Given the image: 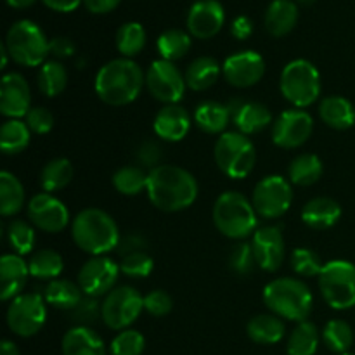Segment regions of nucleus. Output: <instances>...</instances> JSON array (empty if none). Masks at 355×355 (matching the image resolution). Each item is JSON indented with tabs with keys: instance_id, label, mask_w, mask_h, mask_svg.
Wrapping results in <instances>:
<instances>
[{
	"instance_id": "nucleus-1",
	"label": "nucleus",
	"mask_w": 355,
	"mask_h": 355,
	"mask_svg": "<svg viewBox=\"0 0 355 355\" xmlns=\"http://www.w3.org/2000/svg\"><path fill=\"white\" fill-rule=\"evenodd\" d=\"M149 201L158 210L180 211L189 208L198 198V182L193 173L177 165H159L149 170Z\"/></svg>"
},
{
	"instance_id": "nucleus-2",
	"label": "nucleus",
	"mask_w": 355,
	"mask_h": 355,
	"mask_svg": "<svg viewBox=\"0 0 355 355\" xmlns=\"http://www.w3.org/2000/svg\"><path fill=\"white\" fill-rule=\"evenodd\" d=\"M146 85V75L141 66L127 58L106 62L97 71L94 89L97 97L110 106H127L134 103Z\"/></svg>"
},
{
	"instance_id": "nucleus-3",
	"label": "nucleus",
	"mask_w": 355,
	"mask_h": 355,
	"mask_svg": "<svg viewBox=\"0 0 355 355\" xmlns=\"http://www.w3.org/2000/svg\"><path fill=\"white\" fill-rule=\"evenodd\" d=\"M71 236L82 252L103 257L111 250H116L121 234L110 214L101 208H85L73 218Z\"/></svg>"
},
{
	"instance_id": "nucleus-4",
	"label": "nucleus",
	"mask_w": 355,
	"mask_h": 355,
	"mask_svg": "<svg viewBox=\"0 0 355 355\" xmlns=\"http://www.w3.org/2000/svg\"><path fill=\"white\" fill-rule=\"evenodd\" d=\"M263 302L272 314L288 321H307L314 297L307 284L297 277H277L263 288Z\"/></svg>"
},
{
	"instance_id": "nucleus-5",
	"label": "nucleus",
	"mask_w": 355,
	"mask_h": 355,
	"mask_svg": "<svg viewBox=\"0 0 355 355\" xmlns=\"http://www.w3.org/2000/svg\"><path fill=\"white\" fill-rule=\"evenodd\" d=\"M257 215L253 203L243 193L227 191L217 198L214 205V224L227 238L245 241L255 234Z\"/></svg>"
},
{
	"instance_id": "nucleus-6",
	"label": "nucleus",
	"mask_w": 355,
	"mask_h": 355,
	"mask_svg": "<svg viewBox=\"0 0 355 355\" xmlns=\"http://www.w3.org/2000/svg\"><path fill=\"white\" fill-rule=\"evenodd\" d=\"M6 47L10 59L21 66H42L51 54V40L33 21H17L9 28L6 37Z\"/></svg>"
},
{
	"instance_id": "nucleus-7",
	"label": "nucleus",
	"mask_w": 355,
	"mask_h": 355,
	"mask_svg": "<svg viewBox=\"0 0 355 355\" xmlns=\"http://www.w3.org/2000/svg\"><path fill=\"white\" fill-rule=\"evenodd\" d=\"M281 94L298 110L312 106L321 96V75L307 59H295L284 66L279 78Z\"/></svg>"
},
{
	"instance_id": "nucleus-8",
	"label": "nucleus",
	"mask_w": 355,
	"mask_h": 355,
	"mask_svg": "<svg viewBox=\"0 0 355 355\" xmlns=\"http://www.w3.org/2000/svg\"><path fill=\"white\" fill-rule=\"evenodd\" d=\"M214 156L218 170L236 180L246 179L257 162L255 146L241 132H224L215 142Z\"/></svg>"
},
{
	"instance_id": "nucleus-9",
	"label": "nucleus",
	"mask_w": 355,
	"mask_h": 355,
	"mask_svg": "<svg viewBox=\"0 0 355 355\" xmlns=\"http://www.w3.org/2000/svg\"><path fill=\"white\" fill-rule=\"evenodd\" d=\"M319 290L326 304L335 311L355 307V266L349 260L326 262L319 274Z\"/></svg>"
},
{
	"instance_id": "nucleus-10",
	"label": "nucleus",
	"mask_w": 355,
	"mask_h": 355,
	"mask_svg": "<svg viewBox=\"0 0 355 355\" xmlns=\"http://www.w3.org/2000/svg\"><path fill=\"white\" fill-rule=\"evenodd\" d=\"M144 311V297L134 286H118L103 300L101 319L114 331H123L134 324Z\"/></svg>"
},
{
	"instance_id": "nucleus-11",
	"label": "nucleus",
	"mask_w": 355,
	"mask_h": 355,
	"mask_svg": "<svg viewBox=\"0 0 355 355\" xmlns=\"http://www.w3.org/2000/svg\"><path fill=\"white\" fill-rule=\"evenodd\" d=\"M47 319V302L38 293H23L10 300L7 309V326L14 335L30 338L37 335Z\"/></svg>"
},
{
	"instance_id": "nucleus-12",
	"label": "nucleus",
	"mask_w": 355,
	"mask_h": 355,
	"mask_svg": "<svg viewBox=\"0 0 355 355\" xmlns=\"http://www.w3.org/2000/svg\"><path fill=\"white\" fill-rule=\"evenodd\" d=\"M293 201L291 184L281 175H269L259 180L253 189L252 203L257 215L266 220L279 218L290 210Z\"/></svg>"
},
{
	"instance_id": "nucleus-13",
	"label": "nucleus",
	"mask_w": 355,
	"mask_h": 355,
	"mask_svg": "<svg viewBox=\"0 0 355 355\" xmlns=\"http://www.w3.org/2000/svg\"><path fill=\"white\" fill-rule=\"evenodd\" d=\"M146 87L156 101L166 104H179L187 89L186 76L173 62L158 59L153 61L146 71Z\"/></svg>"
},
{
	"instance_id": "nucleus-14",
	"label": "nucleus",
	"mask_w": 355,
	"mask_h": 355,
	"mask_svg": "<svg viewBox=\"0 0 355 355\" xmlns=\"http://www.w3.org/2000/svg\"><path fill=\"white\" fill-rule=\"evenodd\" d=\"M120 266L107 257H92L82 266L78 272V286L85 297L101 298L114 290Z\"/></svg>"
},
{
	"instance_id": "nucleus-15",
	"label": "nucleus",
	"mask_w": 355,
	"mask_h": 355,
	"mask_svg": "<svg viewBox=\"0 0 355 355\" xmlns=\"http://www.w3.org/2000/svg\"><path fill=\"white\" fill-rule=\"evenodd\" d=\"M314 120L305 110H286L272 123V142L277 148L297 149L311 139Z\"/></svg>"
},
{
	"instance_id": "nucleus-16",
	"label": "nucleus",
	"mask_w": 355,
	"mask_h": 355,
	"mask_svg": "<svg viewBox=\"0 0 355 355\" xmlns=\"http://www.w3.org/2000/svg\"><path fill=\"white\" fill-rule=\"evenodd\" d=\"M30 224L44 232H61L69 224V211L66 205L51 193H38L28 201Z\"/></svg>"
},
{
	"instance_id": "nucleus-17",
	"label": "nucleus",
	"mask_w": 355,
	"mask_h": 355,
	"mask_svg": "<svg viewBox=\"0 0 355 355\" xmlns=\"http://www.w3.org/2000/svg\"><path fill=\"white\" fill-rule=\"evenodd\" d=\"M266 73V61L255 51H241L229 55L222 66V75L229 85L248 89L257 85Z\"/></svg>"
},
{
	"instance_id": "nucleus-18",
	"label": "nucleus",
	"mask_w": 355,
	"mask_h": 355,
	"mask_svg": "<svg viewBox=\"0 0 355 355\" xmlns=\"http://www.w3.org/2000/svg\"><path fill=\"white\" fill-rule=\"evenodd\" d=\"M252 248L255 253L257 266L266 272H276L284 262L286 246L281 229L276 225H266L257 229L252 236Z\"/></svg>"
},
{
	"instance_id": "nucleus-19",
	"label": "nucleus",
	"mask_w": 355,
	"mask_h": 355,
	"mask_svg": "<svg viewBox=\"0 0 355 355\" xmlns=\"http://www.w3.org/2000/svg\"><path fill=\"white\" fill-rule=\"evenodd\" d=\"M31 94L21 73H7L0 82V113L9 120H19L31 110Z\"/></svg>"
},
{
	"instance_id": "nucleus-20",
	"label": "nucleus",
	"mask_w": 355,
	"mask_h": 355,
	"mask_svg": "<svg viewBox=\"0 0 355 355\" xmlns=\"http://www.w3.org/2000/svg\"><path fill=\"white\" fill-rule=\"evenodd\" d=\"M225 21V10L217 0H198L191 6L187 14L189 35L200 40H208L222 30Z\"/></svg>"
},
{
	"instance_id": "nucleus-21",
	"label": "nucleus",
	"mask_w": 355,
	"mask_h": 355,
	"mask_svg": "<svg viewBox=\"0 0 355 355\" xmlns=\"http://www.w3.org/2000/svg\"><path fill=\"white\" fill-rule=\"evenodd\" d=\"M231 111V121L236 125L238 132L245 135H253L262 132L272 123V113L269 107L257 101L236 99L227 104Z\"/></svg>"
},
{
	"instance_id": "nucleus-22",
	"label": "nucleus",
	"mask_w": 355,
	"mask_h": 355,
	"mask_svg": "<svg viewBox=\"0 0 355 355\" xmlns=\"http://www.w3.org/2000/svg\"><path fill=\"white\" fill-rule=\"evenodd\" d=\"M155 134L166 142H179L189 134L191 114L180 104H166L156 113Z\"/></svg>"
},
{
	"instance_id": "nucleus-23",
	"label": "nucleus",
	"mask_w": 355,
	"mask_h": 355,
	"mask_svg": "<svg viewBox=\"0 0 355 355\" xmlns=\"http://www.w3.org/2000/svg\"><path fill=\"white\" fill-rule=\"evenodd\" d=\"M30 267L24 262L23 257L16 253H7L0 260V298L2 302L14 300L23 295L26 286Z\"/></svg>"
},
{
	"instance_id": "nucleus-24",
	"label": "nucleus",
	"mask_w": 355,
	"mask_h": 355,
	"mask_svg": "<svg viewBox=\"0 0 355 355\" xmlns=\"http://www.w3.org/2000/svg\"><path fill=\"white\" fill-rule=\"evenodd\" d=\"M340 217H342V207L338 201L331 200V198H312L302 208L304 224L315 231H326V229L333 227L338 224Z\"/></svg>"
},
{
	"instance_id": "nucleus-25",
	"label": "nucleus",
	"mask_w": 355,
	"mask_h": 355,
	"mask_svg": "<svg viewBox=\"0 0 355 355\" xmlns=\"http://www.w3.org/2000/svg\"><path fill=\"white\" fill-rule=\"evenodd\" d=\"M62 355H106L103 338L89 326H75L62 336Z\"/></svg>"
},
{
	"instance_id": "nucleus-26",
	"label": "nucleus",
	"mask_w": 355,
	"mask_h": 355,
	"mask_svg": "<svg viewBox=\"0 0 355 355\" xmlns=\"http://www.w3.org/2000/svg\"><path fill=\"white\" fill-rule=\"evenodd\" d=\"M319 118L335 130H349L355 125V107L342 96H328L319 103Z\"/></svg>"
},
{
	"instance_id": "nucleus-27",
	"label": "nucleus",
	"mask_w": 355,
	"mask_h": 355,
	"mask_svg": "<svg viewBox=\"0 0 355 355\" xmlns=\"http://www.w3.org/2000/svg\"><path fill=\"white\" fill-rule=\"evenodd\" d=\"M229 121H231V111H229L227 104L205 101V103L198 104L196 111H194V123L205 134L222 135L227 128Z\"/></svg>"
},
{
	"instance_id": "nucleus-28",
	"label": "nucleus",
	"mask_w": 355,
	"mask_h": 355,
	"mask_svg": "<svg viewBox=\"0 0 355 355\" xmlns=\"http://www.w3.org/2000/svg\"><path fill=\"white\" fill-rule=\"evenodd\" d=\"M250 340L259 345H274L279 343L286 335V326L276 314H259L246 324Z\"/></svg>"
},
{
	"instance_id": "nucleus-29",
	"label": "nucleus",
	"mask_w": 355,
	"mask_h": 355,
	"mask_svg": "<svg viewBox=\"0 0 355 355\" xmlns=\"http://www.w3.org/2000/svg\"><path fill=\"white\" fill-rule=\"evenodd\" d=\"M298 21V7L291 0H274L267 9L263 23L272 37H284Z\"/></svg>"
},
{
	"instance_id": "nucleus-30",
	"label": "nucleus",
	"mask_w": 355,
	"mask_h": 355,
	"mask_svg": "<svg viewBox=\"0 0 355 355\" xmlns=\"http://www.w3.org/2000/svg\"><path fill=\"white\" fill-rule=\"evenodd\" d=\"M220 64H218L214 58H208V55L196 58L189 66H187L186 73H184L187 89L194 90V92L208 90L210 87L215 85V82H217L218 76H220Z\"/></svg>"
},
{
	"instance_id": "nucleus-31",
	"label": "nucleus",
	"mask_w": 355,
	"mask_h": 355,
	"mask_svg": "<svg viewBox=\"0 0 355 355\" xmlns=\"http://www.w3.org/2000/svg\"><path fill=\"white\" fill-rule=\"evenodd\" d=\"M85 297L78 283L69 279H54L47 284L44 291V298L49 305L59 311H73Z\"/></svg>"
},
{
	"instance_id": "nucleus-32",
	"label": "nucleus",
	"mask_w": 355,
	"mask_h": 355,
	"mask_svg": "<svg viewBox=\"0 0 355 355\" xmlns=\"http://www.w3.org/2000/svg\"><path fill=\"white\" fill-rule=\"evenodd\" d=\"M322 177V162L312 153H302L291 159L288 166V179L291 184L300 187H309L319 182Z\"/></svg>"
},
{
	"instance_id": "nucleus-33",
	"label": "nucleus",
	"mask_w": 355,
	"mask_h": 355,
	"mask_svg": "<svg viewBox=\"0 0 355 355\" xmlns=\"http://www.w3.org/2000/svg\"><path fill=\"white\" fill-rule=\"evenodd\" d=\"M24 187L10 172L0 173V214L12 217L24 207Z\"/></svg>"
},
{
	"instance_id": "nucleus-34",
	"label": "nucleus",
	"mask_w": 355,
	"mask_h": 355,
	"mask_svg": "<svg viewBox=\"0 0 355 355\" xmlns=\"http://www.w3.org/2000/svg\"><path fill=\"white\" fill-rule=\"evenodd\" d=\"M31 139V130L26 121L7 120L0 127V149L3 155H19L28 148Z\"/></svg>"
},
{
	"instance_id": "nucleus-35",
	"label": "nucleus",
	"mask_w": 355,
	"mask_h": 355,
	"mask_svg": "<svg viewBox=\"0 0 355 355\" xmlns=\"http://www.w3.org/2000/svg\"><path fill=\"white\" fill-rule=\"evenodd\" d=\"M30 276L37 277L42 281H54L59 279L62 269H64V262H62V257L59 255L54 250H38L31 255L30 262Z\"/></svg>"
},
{
	"instance_id": "nucleus-36",
	"label": "nucleus",
	"mask_w": 355,
	"mask_h": 355,
	"mask_svg": "<svg viewBox=\"0 0 355 355\" xmlns=\"http://www.w3.org/2000/svg\"><path fill=\"white\" fill-rule=\"evenodd\" d=\"M68 85V71L66 66L58 59L45 61L38 71V89L44 96L55 97L64 92Z\"/></svg>"
},
{
	"instance_id": "nucleus-37",
	"label": "nucleus",
	"mask_w": 355,
	"mask_h": 355,
	"mask_svg": "<svg viewBox=\"0 0 355 355\" xmlns=\"http://www.w3.org/2000/svg\"><path fill=\"white\" fill-rule=\"evenodd\" d=\"M319 347V329L314 322L302 321L288 338V355H315Z\"/></svg>"
},
{
	"instance_id": "nucleus-38",
	"label": "nucleus",
	"mask_w": 355,
	"mask_h": 355,
	"mask_svg": "<svg viewBox=\"0 0 355 355\" xmlns=\"http://www.w3.org/2000/svg\"><path fill=\"white\" fill-rule=\"evenodd\" d=\"M73 179V165L66 158H54L42 168L40 172V186L45 193H54L61 191L71 182Z\"/></svg>"
},
{
	"instance_id": "nucleus-39",
	"label": "nucleus",
	"mask_w": 355,
	"mask_h": 355,
	"mask_svg": "<svg viewBox=\"0 0 355 355\" xmlns=\"http://www.w3.org/2000/svg\"><path fill=\"white\" fill-rule=\"evenodd\" d=\"M149 173L142 166L128 165L121 166L114 172L113 186L123 196H137L139 193L148 189Z\"/></svg>"
},
{
	"instance_id": "nucleus-40",
	"label": "nucleus",
	"mask_w": 355,
	"mask_h": 355,
	"mask_svg": "<svg viewBox=\"0 0 355 355\" xmlns=\"http://www.w3.org/2000/svg\"><path fill=\"white\" fill-rule=\"evenodd\" d=\"M158 52L162 59L170 62H175L182 59L184 55L189 52L191 49V35L182 30H166L159 35L158 42Z\"/></svg>"
},
{
	"instance_id": "nucleus-41",
	"label": "nucleus",
	"mask_w": 355,
	"mask_h": 355,
	"mask_svg": "<svg viewBox=\"0 0 355 355\" xmlns=\"http://www.w3.org/2000/svg\"><path fill=\"white\" fill-rule=\"evenodd\" d=\"M322 343L328 347L331 352L342 355L349 352L354 343V331L350 324L343 319H333L324 326L321 333Z\"/></svg>"
},
{
	"instance_id": "nucleus-42",
	"label": "nucleus",
	"mask_w": 355,
	"mask_h": 355,
	"mask_svg": "<svg viewBox=\"0 0 355 355\" xmlns=\"http://www.w3.org/2000/svg\"><path fill=\"white\" fill-rule=\"evenodd\" d=\"M146 45V30L142 24L125 23L116 31V49L123 58L130 59L137 55Z\"/></svg>"
},
{
	"instance_id": "nucleus-43",
	"label": "nucleus",
	"mask_w": 355,
	"mask_h": 355,
	"mask_svg": "<svg viewBox=\"0 0 355 355\" xmlns=\"http://www.w3.org/2000/svg\"><path fill=\"white\" fill-rule=\"evenodd\" d=\"M7 241L14 250L16 255H28L33 252L35 243H37V234H35V225L28 224L24 220H12L7 225Z\"/></svg>"
},
{
	"instance_id": "nucleus-44",
	"label": "nucleus",
	"mask_w": 355,
	"mask_h": 355,
	"mask_svg": "<svg viewBox=\"0 0 355 355\" xmlns=\"http://www.w3.org/2000/svg\"><path fill=\"white\" fill-rule=\"evenodd\" d=\"M229 269L236 274V276H250V274L255 270L257 260H255V253H253L252 243L246 241H239L232 246L231 253H229Z\"/></svg>"
},
{
	"instance_id": "nucleus-45",
	"label": "nucleus",
	"mask_w": 355,
	"mask_h": 355,
	"mask_svg": "<svg viewBox=\"0 0 355 355\" xmlns=\"http://www.w3.org/2000/svg\"><path fill=\"white\" fill-rule=\"evenodd\" d=\"M291 269L295 274L304 277H314L319 276L324 267L321 262V257L318 252L311 248H297L291 253Z\"/></svg>"
},
{
	"instance_id": "nucleus-46",
	"label": "nucleus",
	"mask_w": 355,
	"mask_h": 355,
	"mask_svg": "<svg viewBox=\"0 0 355 355\" xmlns=\"http://www.w3.org/2000/svg\"><path fill=\"white\" fill-rule=\"evenodd\" d=\"M146 340L137 329H123L111 342V355H142Z\"/></svg>"
},
{
	"instance_id": "nucleus-47",
	"label": "nucleus",
	"mask_w": 355,
	"mask_h": 355,
	"mask_svg": "<svg viewBox=\"0 0 355 355\" xmlns=\"http://www.w3.org/2000/svg\"><path fill=\"white\" fill-rule=\"evenodd\" d=\"M118 266H120V272H123L127 277H134V279L148 277L153 272V269H155V262H153L151 255L148 252H139L121 257Z\"/></svg>"
},
{
	"instance_id": "nucleus-48",
	"label": "nucleus",
	"mask_w": 355,
	"mask_h": 355,
	"mask_svg": "<svg viewBox=\"0 0 355 355\" xmlns=\"http://www.w3.org/2000/svg\"><path fill=\"white\" fill-rule=\"evenodd\" d=\"M101 311H103V302H99V298L83 297L82 302L68 314L76 326H90L101 318Z\"/></svg>"
},
{
	"instance_id": "nucleus-49",
	"label": "nucleus",
	"mask_w": 355,
	"mask_h": 355,
	"mask_svg": "<svg viewBox=\"0 0 355 355\" xmlns=\"http://www.w3.org/2000/svg\"><path fill=\"white\" fill-rule=\"evenodd\" d=\"M24 121H26L31 134L44 135L49 134L52 130V127H54V114L47 107L37 106L28 111V114L24 116Z\"/></svg>"
},
{
	"instance_id": "nucleus-50",
	"label": "nucleus",
	"mask_w": 355,
	"mask_h": 355,
	"mask_svg": "<svg viewBox=\"0 0 355 355\" xmlns=\"http://www.w3.org/2000/svg\"><path fill=\"white\" fill-rule=\"evenodd\" d=\"M173 307L172 297L163 290H153L144 297V311L155 318H163Z\"/></svg>"
},
{
	"instance_id": "nucleus-51",
	"label": "nucleus",
	"mask_w": 355,
	"mask_h": 355,
	"mask_svg": "<svg viewBox=\"0 0 355 355\" xmlns=\"http://www.w3.org/2000/svg\"><path fill=\"white\" fill-rule=\"evenodd\" d=\"M163 149L156 141H144L135 151V159L142 168H156L162 165Z\"/></svg>"
},
{
	"instance_id": "nucleus-52",
	"label": "nucleus",
	"mask_w": 355,
	"mask_h": 355,
	"mask_svg": "<svg viewBox=\"0 0 355 355\" xmlns=\"http://www.w3.org/2000/svg\"><path fill=\"white\" fill-rule=\"evenodd\" d=\"M148 250V239L144 238V234L141 232H128V234L120 236V241H118L116 252L121 257L132 255V253L146 252Z\"/></svg>"
},
{
	"instance_id": "nucleus-53",
	"label": "nucleus",
	"mask_w": 355,
	"mask_h": 355,
	"mask_svg": "<svg viewBox=\"0 0 355 355\" xmlns=\"http://www.w3.org/2000/svg\"><path fill=\"white\" fill-rule=\"evenodd\" d=\"M51 54L55 59H66L71 58L75 54V44L66 37H55L51 40Z\"/></svg>"
},
{
	"instance_id": "nucleus-54",
	"label": "nucleus",
	"mask_w": 355,
	"mask_h": 355,
	"mask_svg": "<svg viewBox=\"0 0 355 355\" xmlns=\"http://www.w3.org/2000/svg\"><path fill=\"white\" fill-rule=\"evenodd\" d=\"M231 33L236 40H246L253 33V23L250 17L238 16L231 24Z\"/></svg>"
},
{
	"instance_id": "nucleus-55",
	"label": "nucleus",
	"mask_w": 355,
	"mask_h": 355,
	"mask_svg": "<svg viewBox=\"0 0 355 355\" xmlns=\"http://www.w3.org/2000/svg\"><path fill=\"white\" fill-rule=\"evenodd\" d=\"M121 0H83L87 9L94 14H106L116 9Z\"/></svg>"
},
{
	"instance_id": "nucleus-56",
	"label": "nucleus",
	"mask_w": 355,
	"mask_h": 355,
	"mask_svg": "<svg viewBox=\"0 0 355 355\" xmlns=\"http://www.w3.org/2000/svg\"><path fill=\"white\" fill-rule=\"evenodd\" d=\"M42 2L55 12H73L75 9H78L82 0H42Z\"/></svg>"
},
{
	"instance_id": "nucleus-57",
	"label": "nucleus",
	"mask_w": 355,
	"mask_h": 355,
	"mask_svg": "<svg viewBox=\"0 0 355 355\" xmlns=\"http://www.w3.org/2000/svg\"><path fill=\"white\" fill-rule=\"evenodd\" d=\"M0 355H19L16 343L10 342V340H3L2 345H0Z\"/></svg>"
},
{
	"instance_id": "nucleus-58",
	"label": "nucleus",
	"mask_w": 355,
	"mask_h": 355,
	"mask_svg": "<svg viewBox=\"0 0 355 355\" xmlns=\"http://www.w3.org/2000/svg\"><path fill=\"white\" fill-rule=\"evenodd\" d=\"M35 2H37V0H7V3H9L10 7H14V9H26V7L33 6Z\"/></svg>"
},
{
	"instance_id": "nucleus-59",
	"label": "nucleus",
	"mask_w": 355,
	"mask_h": 355,
	"mask_svg": "<svg viewBox=\"0 0 355 355\" xmlns=\"http://www.w3.org/2000/svg\"><path fill=\"white\" fill-rule=\"evenodd\" d=\"M0 54H2V69H6L7 68V62H9V52H7V47H6V44H2L0 45Z\"/></svg>"
},
{
	"instance_id": "nucleus-60",
	"label": "nucleus",
	"mask_w": 355,
	"mask_h": 355,
	"mask_svg": "<svg viewBox=\"0 0 355 355\" xmlns=\"http://www.w3.org/2000/svg\"><path fill=\"white\" fill-rule=\"evenodd\" d=\"M342 355H355V354H350V352H347V354H342Z\"/></svg>"
},
{
	"instance_id": "nucleus-61",
	"label": "nucleus",
	"mask_w": 355,
	"mask_h": 355,
	"mask_svg": "<svg viewBox=\"0 0 355 355\" xmlns=\"http://www.w3.org/2000/svg\"><path fill=\"white\" fill-rule=\"evenodd\" d=\"M302 2H312V0H302Z\"/></svg>"
}]
</instances>
